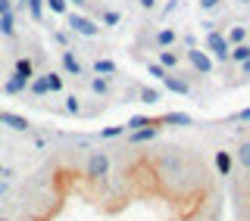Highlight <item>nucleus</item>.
I'll list each match as a JSON object with an SVG mask.
<instances>
[{
	"label": "nucleus",
	"instance_id": "nucleus-1",
	"mask_svg": "<svg viewBox=\"0 0 250 221\" xmlns=\"http://www.w3.org/2000/svg\"><path fill=\"white\" fill-rule=\"evenodd\" d=\"M207 47H209V53H213V59L229 62V50H231V44L225 41V31H219V28L207 31Z\"/></svg>",
	"mask_w": 250,
	"mask_h": 221
},
{
	"label": "nucleus",
	"instance_id": "nucleus-2",
	"mask_svg": "<svg viewBox=\"0 0 250 221\" xmlns=\"http://www.w3.org/2000/svg\"><path fill=\"white\" fill-rule=\"evenodd\" d=\"M69 16V28L75 31V35H82V37H97L100 35V25L94 19H88V16H82V13H66Z\"/></svg>",
	"mask_w": 250,
	"mask_h": 221
},
{
	"label": "nucleus",
	"instance_id": "nucleus-3",
	"mask_svg": "<svg viewBox=\"0 0 250 221\" xmlns=\"http://www.w3.org/2000/svg\"><path fill=\"white\" fill-rule=\"evenodd\" d=\"M84 175H88L91 181H100V178H106L109 175V156L106 153H91L88 156V165H84Z\"/></svg>",
	"mask_w": 250,
	"mask_h": 221
},
{
	"label": "nucleus",
	"instance_id": "nucleus-4",
	"mask_svg": "<svg viewBox=\"0 0 250 221\" xmlns=\"http://www.w3.org/2000/svg\"><path fill=\"white\" fill-rule=\"evenodd\" d=\"M188 62H191V69H194V72H200V75H209V72H213V56H209L207 50L191 47V50H188Z\"/></svg>",
	"mask_w": 250,
	"mask_h": 221
},
{
	"label": "nucleus",
	"instance_id": "nucleus-5",
	"mask_svg": "<svg viewBox=\"0 0 250 221\" xmlns=\"http://www.w3.org/2000/svg\"><path fill=\"white\" fill-rule=\"evenodd\" d=\"M213 165H216V171L219 175H231V165H234V156L229 153V149H216V156H213Z\"/></svg>",
	"mask_w": 250,
	"mask_h": 221
},
{
	"label": "nucleus",
	"instance_id": "nucleus-6",
	"mask_svg": "<svg viewBox=\"0 0 250 221\" xmlns=\"http://www.w3.org/2000/svg\"><path fill=\"white\" fill-rule=\"evenodd\" d=\"M0 125H6V128H13V131H28L31 128V122L25 115H16V112H0Z\"/></svg>",
	"mask_w": 250,
	"mask_h": 221
},
{
	"label": "nucleus",
	"instance_id": "nucleus-7",
	"mask_svg": "<svg viewBox=\"0 0 250 221\" xmlns=\"http://www.w3.org/2000/svg\"><path fill=\"white\" fill-rule=\"evenodd\" d=\"M163 84H166V88H169L172 93H182V97H185V93H191V84H188V81H185V78L178 75V72H169L166 78H163Z\"/></svg>",
	"mask_w": 250,
	"mask_h": 221
},
{
	"label": "nucleus",
	"instance_id": "nucleus-8",
	"mask_svg": "<svg viewBox=\"0 0 250 221\" xmlns=\"http://www.w3.org/2000/svg\"><path fill=\"white\" fill-rule=\"evenodd\" d=\"M160 62L163 69H166V72H178V62H182V56H178L175 50H169V47H163V53H160Z\"/></svg>",
	"mask_w": 250,
	"mask_h": 221
},
{
	"label": "nucleus",
	"instance_id": "nucleus-9",
	"mask_svg": "<svg viewBox=\"0 0 250 221\" xmlns=\"http://www.w3.org/2000/svg\"><path fill=\"white\" fill-rule=\"evenodd\" d=\"M156 125H150V128H138V131H128V144H150V140L156 137Z\"/></svg>",
	"mask_w": 250,
	"mask_h": 221
},
{
	"label": "nucleus",
	"instance_id": "nucleus-10",
	"mask_svg": "<svg viewBox=\"0 0 250 221\" xmlns=\"http://www.w3.org/2000/svg\"><path fill=\"white\" fill-rule=\"evenodd\" d=\"M62 69H66L69 75H82L84 72V66L78 62V56H75L72 50H62Z\"/></svg>",
	"mask_w": 250,
	"mask_h": 221
},
{
	"label": "nucleus",
	"instance_id": "nucleus-11",
	"mask_svg": "<svg viewBox=\"0 0 250 221\" xmlns=\"http://www.w3.org/2000/svg\"><path fill=\"white\" fill-rule=\"evenodd\" d=\"M25 91H31L35 97H44V93H50V84H47V75H35L28 81V88Z\"/></svg>",
	"mask_w": 250,
	"mask_h": 221
},
{
	"label": "nucleus",
	"instance_id": "nucleus-12",
	"mask_svg": "<svg viewBox=\"0 0 250 221\" xmlns=\"http://www.w3.org/2000/svg\"><path fill=\"white\" fill-rule=\"evenodd\" d=\"M234 159H238L241 168L250 175V140H241V144H238V149H234Z\"/></svg>",
	"mask_w": 250,
	"mask_h": 221
},
{
	"label": "nucleus",
	"instance_id": "nucleus-13",
	"mask_svg": "<svg viewBox=\"0 0 250 221\" xmlns=\"http://www.w3.org/2000/svg\"><path fill=\"white\" fill-rule=\"evenodd\" d=\"M16 75H22L25 81H31V78H35V62H31L28 56H19L16 59Z\"/></svg>",
	"mask_w": 250,
	"mask_h": 221
},
{
	"label": "nucleus",
	"instance_id": "nucleus-14",
	"mask_svg": "<svg viewBox=\"0 0 250 221\" xmlns=\"http://www.w3.org/2000/svg\"><path fill=\"white\" fill-rule=\"evenodd\" d=\"M150 125H160V122H153L150 115H131L128 122H125V131H138V128H150Z\"/></svg>",
	"mask_w": 250,
	"mask_h": 221
},
{
	"label": "nucleus",
	"instance_id": "nucleus-15",
	"mask_svg": "<svg viewBox=\"0 0 250 221\" xmlns=\"http://www.w3.org/2000/svg\"><path fill=\"white\" fill-rule=\"evenodd\" d=\"M229 59L231 62H244V59H250V44L244 41V44H234L231 50H229Z\"/></svg>",
	"mask_w": 250,
	"mask_h": 221
},
{
	"label": "nucleus",
	"instance_id": "nucleus-16",
	"mask_svg": "<svg viewBox=\"0 0 250 221\" xmlns=\"http://www.w3.org/2000/svg\"><path fill=\"white\" fill-rule=\"evenodd\" d=\"M225 41H229L231 47H234V44H244V41H247V28H244V25L229 28V31H225Z\"/></svg>",
	"mask_w": 250,
	"mask_h": 221
},
{
	"label": "nucleus",
	"instance_id": "nucleus-17",
	"mask_svg": "<svg viewBox=\"0 0 250 221\" xmlns=\"http://www.w3.org/2000/svg\"><path fill=\"white\" fill-rule=\"evenodd\" d=\"M25 88H28V81H25L22 75H16V72H13V78H10V81L3 84V91H6V93H22Z\"/></svg>",
	"mask_w": 250,
	"mask_h": 221
},
{
	"label": "nucleus",
	"instance_id": "nucleus-18",
	"mask_svg": "<svg viewBox=\"0 0 250 221\" xmlns=\"http://www.w3.org/2000/svg\"><path fill=\"white\" fill-rule=\"evenodd\" d=\"M91 91L97 93V97H106V93H109V78H106V75L91 78Z\"/></svg>",
	"mask_w": 250,
	"mask_h": 221
},
{
	"label": "nucleus",
	"instance_id": "nucleus-19",
	"mask_svg": "<svg viewBox=\"0 0 250 221\" xmlns=\"http://www.w3.org/2000/svg\"><path fill=\"white\" fill-rule=\"evenodd\" d=\"M0 35H6V37L16 35V19H13V13H3V16H0Z\"/></svg>",
	"mask_w": 250,
	"mask_h": 221
},
{
	"label": "nucleus",
	"instance_id": "nucleus-20",
	"mask_svg": "<svg viewBox=\"0 0 250 221\" xmlns=\"http://www.w3.org/2000/svg\"><path fill=\"white\" fill-rule=\"evenodd\" d=\"M94 75H116V62L113 59H97V62H94Z\"/></svg>",
	"mask_w": 250,
	"mask_h": 221
},
{
	"label": "nucleus",
	"instance_id": "nucleus-21",
	"mask_svg": "<svg viewBox=\"0 0 250 221\" xmlns=\"http://www.w3.org/2000/svg\"><path fill=\"white\" fill-rule=\"evenodd\" d=\"M160 122H166V125H191V115L188 112H166Z\"/></svg>",
	"mask_w": 250,
	"mask_h": 221
},
{
	"label": "nucleus",
	"instance_id": "nucleus-22",
	"mask_svg": "<svg viewBox=\"0 0 250 221\" xmlns=\"http://www.w3.org/2000/svg\"><path fill=\"white\" fill-rule=\"evenodd\" d=\"M160 100H163V93L156 88H141V103L150 106V103H160Z\"/></svg>",
	"mask_w": 250,
	"mask_h": 221
},
{
	"label": "nucleus",
	"instance_id": "nucleus-23",
	"mask_svg": "<svg viewBox=\"0 0 250 221\" xmlns=\"http://www.w3.org/2000/svg\"><path fill=\"white\" fill-rule=\"evenodd\" d=\"M175 41H178V37H175V31H172V28H163L160 35H156V47H172Z\"/></svg>",
	"mask_w": 250,
	"mask_h": 221
},
{
	"label": "nucleus",
	"instance_id": "nucleus-24",
	"mask_svg": "<svg viewBox=\"0 0 250 221\" xmlns=\"http://www.w3.org/2000/svg\"><path fill=\"white\" fill-rule=\"evenodd\" d=\"M25 3H28L31 19H35V22H41V19H44V0H25Z\"/></svg>",
	"mask_w": 250,
	"mask_h": 221
},
{
	"label": "nucleus",
	"instance_id": "nucleus-25",
	"mask_svg": "<svg viewBox=\"0 0 250 221\" xmlns=\"http://www.w3.org/2000/svg\"><path fill=\"white\" fill-rule=\"evenodd\" d=\"M44 6H50V13H57V16H66L69 13L66 0H44Z\"/></svg>",
	"mask_w": 250,
	"mask_h": 221
},
{
	"label": "nucleus",
	"instance_id": "nucleus-26",
	"mask_svg": "<svg viewBox=\"0 0 250 221\" xmlns=\"http://www.w3.org/2000/svg\"><path fill=\"white\" fill-rule=\"evenodd\" d=\"M47 84H50V93H60L62 91V75L60 72H47Z\"/></svg>",
	"mask_w": 250,
	"mask_h": 221
},
{
	"label": "nucleus",
	"instance_id": "nucleus-27",
	"mask_svg": "<svg viewBox=\"0 0 250 221\" xmlns=\"http://www.w3.org/2000/svg\"><path fill=\"white\" fill-rule=\"evenodd\" d=\"M147 72H150V78H156V81H163V78H166L169 72L166 69L160 66V62H147Z\"/></svg>",
	"mask_w": 250,
	"mask_h": 221
},
{
	"label": "nucleus",
	"instance_id": "nucleus-28",
	"mask_svg": "<svg viewBox=\"0 0 250 221\" xmlns=\"http://www.w3.org/2000/svg\"><path fill=\"white\" fill-rule=\"evenodd\" d=\"M119 19H122V16L116 13V10H106V13H104V19H100V22H104L106 28H113V25H119Z\"/></svg>",
	"mask_w": 250,
	"mask_h": 221
},
{
	"label": "nucleus",
	"instance_id": "nucleus-29",
	"mask_svg": "<svg viewBox=\"0 0 250 221\" xmlns=\"http://www.w3.org/2000/svg\"><path fill=\"white\" fill-rule=\"evenodd\" d=\"M119 134H125V125H109V128H104V131H100V137H119Z\"/></svg>",
	"mask_w": 250,
	"mask_h": 221
},
{
	"label": "nucleus",
	"instance_id": "nucleus-30",
	"mask_svg": "<svg viewBox=\"0 0 250 221\" xmlns=\"http://www.w3.org/2000/svg\"><path fill=\"white\" fill-rule=\"evenodd\" d=\"M66 112H69V115H78V112H82V103H78V97H66Z\"/></svg>",
	"mask_w": 250,
	"mask_h": 221
},
{
	"label": "nucleus",
	"instance_id": "nucleus-31",
	"mask_svg": "<svg viewBox=\"0 0 250 221\" xmlns=\"http://www.w3.org/2000/svg\"><path fill=\"white\" fill-rule=\"evenodd\" d=\"M200 10H219V0H197Z\"/></svg>",
	"mask_w": 250,
	"mask_h": 221
},
{
	"label": "nucleus",
	"instance_id": "nucleus-32",
	"mask_svg": "<svg viewBox=\"0 0 250 221\" xmlns=\"http://www.w3.org/2000/svg\"><path fill=\"white\" fill-rule=\"evenodd\" d=\"M234 122H250V106L241 109V112H234Z\"/></svg>",
	"mask_w": 250,
	"mask_h": 221
},
{
	"label": "nucleus",
	"instance_id": "nucleus-33",
	"mask_svg": "<svg viewBox=\"0 0 250 221\" xmlns=\"http://www.w3.org/2000/svg\"><path fill=\"white\" fill-rule=\"evenodd\" d=\"M141 10H156V0H138Z\"/></svg>",
	"mask_w": 250,
	"mask_h": 221
},
{
	"label": "nucleus",
	"instance_id": "nucleus-34",
	"mask_svg": "<svg viewBox=\"0 0 250 221\" xmlns=\"http://www.w3.org/2000/svg\"><path fill=\"white\" fill-rule=\"evenodd\" d=\"M3 13H13V3H10V0H0V16H3Z\"/></svg>",
	"mask_w": 250,
	"mask_h": 221
},
{
	"label": "nucleus",
	"instance_id": "nucleus-35",
	"mask_svg": "<svg viewBox=\"0 0 250 221\" xmlns=\"http://www.w3.org/2000/svg\"><path fill=\"white\" fill-rule=\"evenodd\" d=\"M53 41H57V44H62V47H66V41H69V37H66V35H62V31H57V35H53Z\"/></svg>",
	"mask_w": 250,
	"mask_h": 221
},
{
	"label": "nucleus",
	"instance_id": "nucleus-36",
	"mask_svg": "<svg viewBox=\"0 0 250 221\" xmlns=\"http://www.w3.org/2000/svg\"><path fill=\"white\" fill-rule=\"evenodd\" d=\"M175 10H178V0H172V3H166V10H163V13L169 16V13H175Z\"/></svg>",
	"mask_w": 250,
	"mask_h": 221
},
{
	"label": "nucleus",
	"instance_id": "nucleus-37",
	"mask_svg": "<svg viewBox=\"0 0 250 221\" xmlns=\"http://www.w3.org/2000/svg\"><path fill=\"white\" fill-rule=\"evenodd\" d=\"M10 175H13V171L6 168V165H0V181H6V178H10Z\"/></svg>",
	"mask_w": 250,
	"mask_h": 221
},
{
	"label": "nucleus",
	"instance_id": "nucleus-38",
	"mask_svg": "<svg viewBox=\"0 0 250 221\" xmlns=\"http://www.w3.org/2000/svg\"><path fill=\"white\" fill-rule=\"evenodd\" d=\"M238 66H241V72H244V75H250V59H244V62H238Z\"/></svg>",
	"mask_w": 250,
	"mask_h": 221
},
{
	"label": "nucleus",
	"instance_id": "nucleus-39",
	"mask_svg": "<svg viewBox=\"0 0 250 221\" xmlns=\"http://www.w3.org/2000/svg\"><path fill=\"white\" fill-rule=\"evenodd\" d=\"M3 196H6V184H3V181H0V200H3Z\"/></svg>",
	"mask_w": 250,
	"mask_h": 221
},
{
	"label": "nucleus",
	"instance_id": "nucleus-40",
	"mask_svg": "<svg viewBox=\"0 0 250 221\" xmlns=\"http://www.w3.org/2000/svg\"><path fill=\"white\" fill-rule=\"evenodd\" d=\"M66 3H75V6H84V0H66Z\"/></svg>",
	"mask_w": 250,
	"mask_h": 221
},
{
	"label": "nucleus",
	"instance_id": "nucleus-41",
	"mask_svg": "<svg viewBox=\"0 0 250 221\" xmlns=\"http://www.w3.org/2000/svg\"><path fill=\"white\" fill-rule=\"evenodd\" d=\"M238 3H241V6H247V3H250V0H238Z\"/></svg>",
	"mask_w": 250,
	"mask_h": 221
},
{
	"label": "nucleus",
	"instance_id": "nucleus-42",
	"mask_svg": "<svg viewBox=\"0 0 250 221\" xmlns=\"http://www.w3.org/2000/svg\"><path fill=\"white\" fill-rule=\"evenodd\" d=\"M0 221H10V218H6V215H0Z\"/></svg>",
	"mask_w": 250,
	"mask_h": 221
},
{
	"label": "nucleus",
	"instance_id": "nucleus-43",
	"mask_svg": "<svg viewBox=\"0 0 250 221\" xmlns=\"http://www.w3.org/2000/svg\"><path fill=\"white\" fill-rule=\"evenodd\" d=\"M19 3H25V0H19Z\"/></svg>",
	"mask_w": 250,
	"mask_h": 221
}]
</instances>
